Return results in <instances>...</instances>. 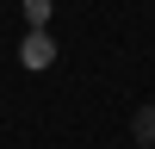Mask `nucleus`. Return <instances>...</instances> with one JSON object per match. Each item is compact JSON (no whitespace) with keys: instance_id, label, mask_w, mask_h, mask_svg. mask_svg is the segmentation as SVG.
<instances>
[{"instance_id":"nucleus-2","label":"nucleus","mask_w":155,"mask_h":149,"mask_svg":"<svg viewBox=\"0 0 155 149\" xmlns=\"http://www.w3.org/2000/svg\"><path fill=\"white\" fill-rule=\"evenodd\" d=\"M130 137L143 149H155V106H137V118H130Z\"/></svg>"},{"instance_id":"nucleus-3","label":"nucleus","mask_w":155,"mask_h":149,"mask_svg":"<svg viewBox=\"0 0 155 149\" xmlns=\"http://www.w3.org/2000/svg\"><path fill=\"white\" fill-rule=\"evenodd\" d=\"M25 19H31V25H50V0H25Z\"/></svg>"},{"instance_id":"nucleus-1","label":"nucleus","mask_w":155,"mask_h":149,"mask_svg":"<svg viewBox=\"0 0 155 149\" xmlns=\"http://www.w3.org/2000/svg\"><path fill=\"white\" fill-rule=\"evenodd\" d=\"M19 62H25V68H56V37H50L44 25H31L25 44H19Z\"/></svg>"},{"instance_id":"nucleus-4","label":"nucleus","mask_w":155,"mask_h":149,"mask_svg":"<svg viewBox=\"0 0 155 149\" xmlns=\"http://www.w3.org/2000/svg\"><path fill=\"white\" fill-rule=\"evenodd\" d=\"M137 149H143V143H137Z\"/></svg>"}]
</instances>
